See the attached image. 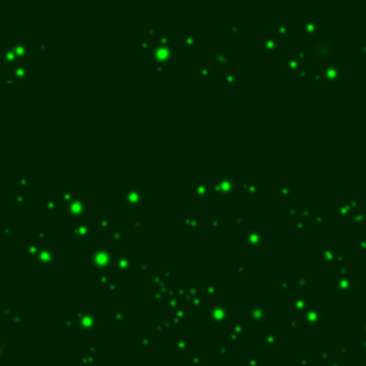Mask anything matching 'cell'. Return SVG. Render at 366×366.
<instances>
[{
    "label": "cell",
    "mask_w": 366,
    "mask_h": 366,
    "mask_svg": "<svg viewBox=\"0 0 366 366\" xmlns=\"http://www.w3.org/2000/svg\"><path fill=\"white\" fill-rule=\"evenodd\" d=\"M313 50L316 52L317 56H321V58H326V56H329V53H331L332 48L329 46V42H328V40H322V42L317 43Z\"/></svg>",
    "instance_id": "cell-1"
}]
</instances>
